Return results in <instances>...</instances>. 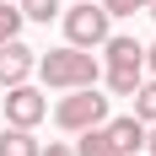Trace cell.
I'll return each mask as SVG.
<instances>
[{
	"mask_svg": "<svg viewBox=\"0 0 156 156\" xmlns=\"http://www.w3.org/2000/svg\"><path fill=\"white\" fill-rule=\"evenodd\" d=\"M0 156H38V140H32V129L5 124V129H0Z\"/></svg>",
	"mask_w": 156,
	"mask_h": 156,
	"instance_id": "8",
	"label": "cell"
},
{
	"mask_svg": "<svg viewBox=\"0 0 156 156\" xmlns=\"http://www.w3.org/2000/svg\"><path fill=\"white\" fill-rule=\"evenodd\" d=\"M140 151H151V156H156V124H145V145H140Z\"/></svg>",
	"mask_w": 156,
	"mask_h": 156,
	"instance_id": "16",
	"label": "cell"
},
{
	"mask_svg": "<svg viewBox=\"0 0 156 156\" xmlns=\"http://www.w3.org/2000/svg\"><path fill=\"white\" fill-rule=\"evenodd\" d=\"M38 156H76V151H70L65 140H48V145H38Z\"/></svg>",
	"mask_w": 156,
	"mask_h": 156,
	"instance_id": "15",
	"label": "cell"
},
{
	"mask_svg": "<svg viewBox=\"0 0 156 156\" xmlns=\"http://www.w3.org/2000/svg\"><path fill=\"white\" fill-rule=\"evenodd\" d=\"M97 5H102L108 16H135V11H145L151 0H97Z\"/></svg>",
	"mask_w": 156,
	"mask_h": 156,
	"instance_id": "14",
	"label": "cell"
},
{
	"mask_svg": "<svg viewBox=\"0 0 156 156\" xmlns=\"http://www.w3.org/2000/svg\"><path fill=\"white\" fill-rule=\"evenodd\" d=\"M32 65H38V48H27L22 38L0 43V86H22V81H32Z\"/></svg>",
	"mask_w": 156,
	"mask_h": 156,
	"instance_id": "5",
	"label": "cell"
},
{
	"mask_svg": "<svg viewBox=\"0 0 156 156\" xmlns=\"http://www.w3.org/2000/svg\"><path fill=\"white\" fill-rule=\"evenodd\" d=\"M76 156H119V145L102 135V124L97 129H81V140H76Z\"/></svg>",
	"mask_w": 156,
	"mask_h": 156,
	"instance_id": "12",
	"label": "cell"
},
{
	"mask_svg": "<svg viewBox=\"0 0 156 156\" xmlns=\"http://www.w3.org/2000/svg\"><path fill=\"white\" fill-rule=\"evenodd\" d=\"M0 5H16V0H0Z\"/></svg>",
	"mask_w": 156,
	"mask_h": 156,
	"instance_id": "19",
	"label": "cell"
},
{
	"mask_svg": "<svg viewBox=\"0 0 156 156\" xmlns=\"http://www.w3.org/2000/svg\"><path fill=\"white\" fill-rule=\"evenodd\" d=\"M16 11H22V22H38V27H48V22H59V0H16Z\"/></svg>",
	"mask_w": 156,
	"mask_h": 156,
	"instance_id": "11",
	"label": "cell"
},
{
	"mask_svg": "<svg viewBox=\"0 0 156 156\" xmlns=\"http://www.w3.org/2000/svg\"><path fill=\"white\" fill-rule=\"evenodd\" d=\"M145 70H151V76H156V43L145 48Z\"/></svg>",
	"mask_w": 156,
	"mask_h": 156,
	"instance_id": "17",
	"label": "cell"
},
{
	"mask_svg": "<svg viewBox=\"0 0 156 156\" xmlns=\"http://www.w3.org/2000/svg\"><path fill=\"white\" fill-rule=\"evenodd\" d=\"M102 54H108V65L145 70V43H140V38H129V32H108V38H102Z\"/></svg>",
	"mask_w": 156,
	"mask_h": 156,
	"instance_id": "7",
	"label": "cell"
},
{
	"mask_svg": "<svg viewBox=\"0 0 156 156\" xmlns=\"http://www.w3.org/2000/svg\"><path fill=\"white\" fill-rule=\"evenodd\" d=\"M102 135L119 145V156H135V151L145 145V124L135 119V113H119V119H108V124H102Z\"/></svg>",
	"mask_w": 156,
	"mask_h": 156,
	"instance_id": "6",
	"label": "cell"
},
{
	"mask_svg": "<svg viewBox=\"0 0 156 156\" xmlns=\"http://www.w3.org/2000/svg\"><path fill=\"white\" fill-rule=\"evenodd\" d=\"M11 38H22V11L16 5H0V43H11Z\"/></svg>",
	"mask_w": 156,
	"mask_h": 156,
	"instance_id": "13",
	"label": "cell"
},
{
	"mask_svg": "<svg viewBox=\"0 0 156 156\" xmlns=\"http://www.w3.org/2000/svg\"><path fill=\"white\" fill-rule=\"evenodd\" d=\"M59 22H65V43L70 48H102V38L113 32V16L97 0H76L70 11H59Z\"/></svg>",
	"mask_w": 156,
	"mask_h": 156,
	"instance_id": "3",
	"label": "cell"
},
{
	"mask_svg": "<svg viewBox=\"0 0 156 156\" xmlns=\"http://www.w3.org/2000/svg\"><path fill=\"white\" fill-rule=\"evenodd\" d=\"M145 16H151V22H156V0H151V5H145Z\"/></svg>",
	"mask_w": 156,
	"mask_h": 156,
	"instance_id": "18",
	"label": "cell"
},
{
	"mask_svg": "<svg viewBox=\"0 0 156 156\" xmlns=\"http://www.w3.org/2000/svg\"><path fill=\"white\" fill-rule=\"evenodd\" d=\"M129 102H135V119H140V124H156V76L151 81H140V86H135V92H129Z\"/></svg>",
	"mask_w": 156,
	"mask_h": 156,
	"instance_id": "10",
	"label": "cell"
},
{
	"mask_svg": "<svg viewBox=\"0 0 156 156\" xmlns=\"http://www.w3.org/2000/svg\"><path fill=\"white\" fill-rule=\"evenodd\" d=\"M32 76L43 81L48 92H76V86H97L102 81V65H97L92 48H48V54H38V65H32Z\"/></svg>",
	"mask_w": 156,
	"mask_h": 156,
	"instance_id": "1",
	"label": "cell"
},
{
	"mask_svg": "<svg viewBox=\"0 0 156 156\" xmlns=\"http://www.w3.org/2000/svg\"><path fill=\"white\" fill-rule=\"evenodd\" d=\"M48 119V97L32 86V81H22V86H5V124L16 129H38Z\"/></svg>",
	"mask_w": 156,
	"mask_h": 156,
	"instance_id": "4",
	"label": "cell"
},
{
	"mask_svg": "<svg viewBox=\"0 0 156 156\" xmlns=\"http://www.w3.org/2000/svg\"><path fill=\"white\" fill-rule=\"evenodd\" d=\"M108 102L113 97H102L97 86H76V92H65L59 102H54V124H59L65 135L97 129V124H108Z\"/></svg>",
	"mask_w": 156,
	"mask_h": 156,
	"instance_id": "2",
	"label": "cell"
},
{
	"mask_svg": "<svg viewBox=\"0 0 156 156\" xmlns=\"http://www.w3.org/2000/svg\"><path fill=\"white\" fill-rule=\"evenodd\" d=\"M102 81H108V92H113V97H129V92L145 81V70H129V65H108V70H102Z\"/></svg>",
	"mask_w": 156,
	"mask_h": 156,
	"instance_id": "9",
	"label": "cell"
}]
</instances>
